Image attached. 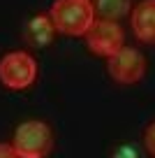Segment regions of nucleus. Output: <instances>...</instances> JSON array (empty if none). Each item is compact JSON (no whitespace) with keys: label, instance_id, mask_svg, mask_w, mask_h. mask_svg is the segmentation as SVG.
<instances>
[{"label":"nucleus","instance_id":"1a4fd4ad","mask_svg":"<svg viewBox=\"0 0 155 158\" xmlns=\"http://www.w3.org/2000/svg\"><path fill=\"white\" fill-rule=\"evenodd\" d=\"M111 158H141V153L134 144H121V147L113 149Z\"/></svg>","mask_w":155,"mask_h":158},{"label":"nucleus","instance_id":"6e6552de","mask_svg":"<svg viewBox=\"0 0 155 158\" xmlns=\"http://www.w3.org/2000/svg\"><path fill=\"white\" fill-rule=\"evenodd\" d=\"M132 0H95L93 2V10L107 21H118L130 12Z\"/></svg>","mask_w":155,"mask_h":158},{"label":"nucleus","instance_id":"39448f33","mask_svg":"<svg viewBox=\"0 0 155 158\" xmlns=\"http://www.w3.org/2000/svg\"><path fill=\"white\" fill-rule=\"evenodd\" d=\"M146 72V58L132 47H121L109 56V74L121 84H137Z\"/></svg>","mask_w":155,"mask_h":158},{"label":"nucleus","instance_id":"423d86ee","mask_svg":"<svg viewBox=\"0 0 155 158\" xmlns=\"http://www.w3.org/2000/svg\"><path fill=\"white\" fill-rule=\"evenodd\" d=\"M132 30L141 42L155 44V0H144L132 10Z\"/></svg>","mask_w":155,"mask_h":158},{"label":"nucleus","instance_id":"f257e3e1","mask_svg":"<svg viewBox=\"0 0 155 158\" xmlns=\"http://www.w3.org/2000/svg\"><path fill=\"white\" fill-rule=\"evenodd\" d=\"M54 28L63 35H86L88 28L95 23V10L90 0H56L51 7Z\"/></svg>","mask_w":155,"mask_h":158},{"label":"nucleus","instance_id":"0eeeda50","mask_svg":"<svg viewBox=\"0 0 155 158\" xmlns=\"http://www.w3.org/2000/svg\"><path fill=\"white\" fill-rule=\"evenodd\" d=\"M54 21H51V16L49 14H37L33 16V19L28 21V26H26L23 30V40L28 47H35V49H39V47H46L51 40H54Z\"/></svg>","mask_w":155,"mask_h":158},{"label":"nucleus","instance_id":"20e7f679","mask_svg":"<svg viewBox=\"0 0 155 158\" xmlns=\"http://www.w3.org/2000/svg\"><path fill=\"white\" fill-rule=\"evenodd\" d=\"M123 28L116 23V21H107V19H100L88 28L86 33V44L90 51H95L97 56H113L118 49L123 47Z\"/></svg>","mask_w":155,"mask_h":158},{"label":"nucleus","instance_id":"9b49d317","mask_svg":"<svg viewBox=\"0 0 155 158\" xmlns=\"http://www.w3.org/2000/svg\"><path fill=\"white\" fill-rule=\"evenodd\" d=\"M0 158H21L12 144H0Z\"/></svg>","mask_w":155,"mask_h":158},{"label":"nucleus","instance_id":"7ed1b4c3","mask_svg":"<svg viewBox=\"0 0 155 158\" xmlns=\"http://www.w3.org/2000/svg\"><path fill=\"white\" fill-rule=\"evenodd\" d=\"M37 77V63L26 51H12L0 60V79L7 89H26Z\"/></svg>","mask_w":155,"mask_h":158},{"label":"nucleus","instance_id":"f03ea898","mask_svg":"<svg viewBox=\"0 0 155 158\" xmlns=\"http://www.w3.org/2000/svg\"><path fill=\"white\" fill-rule=\"evenodd\" d=\"M12 147L21 158H46L54 149V133L44 121H26L16 128Z\"/></svg>","mask_w":155,"mask_h":158},{"label":"nucleus","instance_id":"9d476101","mask_svg":"<svg viewBox=\"0 0 155 158\" xmlns=\"http://www.w3.org/2000/svg\"><path fill=\"white\" fill-rule=\"evenodd\" d=\"M144 142H146V149L155 156V123H150L144 133Z\"/></svg>","mask_w":155,"mask_h":158}]
</instances>
